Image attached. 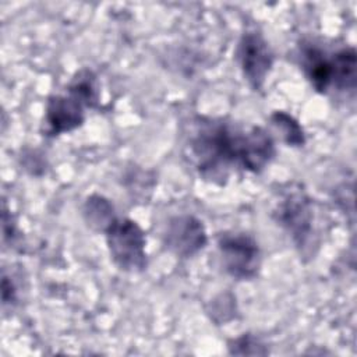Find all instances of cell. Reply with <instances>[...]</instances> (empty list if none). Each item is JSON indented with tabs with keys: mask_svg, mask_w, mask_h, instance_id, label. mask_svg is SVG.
<instances>
[{
	"mask_svg": "<svg viewBox=\"0 0 357 357\" xmlns=\"http://www.w3.org/2000/svg\"><path fill=\"white\" fill-rule=\"evenodd\" d=\"M185 148L199 176L213 183H225L237 169L259 173L275 156L273 139L264 128L211 117L191 121Z\"/></svg>",
	"mask_w": 357,
	"mask_h": 357,
	"instance_id": "1",
	"label": "cell"
},
{
	"mask_svg": "<svg viewBox=\"0 0 357 357\" xmlns=\"http://www.w3.org/2000/svg\"><path fill=\"white\" fill-rule=\"evenodd\" d=\"M300 60L307 79L319 93L354 91L357 60L353 47L333 52L307 43L300 50Z\"/></svg>",
	"mask_w": 357,
	"mask_h": 357,
	"instance_id": "2",
	"label": "cell"
},
{
	"mask_svg": "<svg viewBox=\"0 0 357 357\" xmlns=\"http://www.w3.org/2000/svg\"><path fill=\"white\" fill-rule=\"evenodd\" d=\"M110 255L120 269L137 272L146 266L145 236L141 227L130 220H113L106 229Z\"/></svg>",
	"mask_w": 357,
	"mask_h": 357,
	"instance_id": "3",
	"label": "cell"
},
{
	"mask_svg": "<svg viewBox=\"0 0 357 357\" xmlns=\"http://www.w3.org/2000/svg\"><path fill=\"white\" fill-rule=\"evenodd\" d=\"M218 248L225 271L234 279L248 280L257 276L261 265V252L252 237L244 233H223Z\"/></svg>",
	"mask_w": 357,
	"mask_h": 357,
	"instance_id": "4",
	"label": "cell"
},
{
	"mask_svg": "<svg viewBox=\"0 0 357 357\" xmlns=\"http://www.w3.org/2000/svg\"><path fill=\"white\" fill-rule=\"evenodd\" d=\"M278 222L291 234L293 241L298 248L305 251L307 247L315 244L314 211L311 199L303 194L296 192L287 195L278 208Z\"/></svg>",
	"mask_w": 357,
	"mask_h": 357,
	"instance_id": "5",
	"label": "cell"
},
{
	"mask_svg": "<svg viewBox=\"0 0 357 357\" xmlns=\"http://www.w3.org/2000/svg\"><path fill=\"white\" fill-rule=\"evenodd\" d=\"M237 60L244 78L254 89H261L273 64V53L258 32H245L237 47Z\"/></svg>",
	"mask_w": 357,
	"mask_h": 357,
	"instance_id": "6",
	"label": "cell"
},
{
	"mask_svg": "<svg viewBox=\"0 0 357 357\" xmlns=\"http://www.w3.org/2000/svg\"><path fill=\"white\" fill-rule=\"evenodd\" d=\"M85 103L74 93L67 91V95H54L49 98L46 106V132L57 135L79 127L84 121Z\"/></svg>",
	"mask_w": 357,
	"mask_h": 357,
	"instance_id": "7",
	"label": "cell"
},
{
	"mask_svg": "<svg viewBox=\"0 0 357 357\" xmlns=\"http://www.w3.org/2000/svg\"><path fill=\"white\" fill-rule=\"evenodd\" d=\"M165 243L176 254L190 257L205 245L206 236L199 220L192 216H177L167 225Z\"/></svg>",
	"mask_w": 357,
	"mask_h": 357,
	"instance_id": "8",
	"label": "cell"
},
{
	"mask_svg": "<svg viewBox=\"0 0 357 357\" xmlns=\"http://www.w3.org/2000/svg\"><path fill=\"white\" fill-rule=\"evenodd\" d=\"M272 123L278 130H280L283 139L289 145L300 146L304 144V132H303L301 127L289 114H286L283 112H276L272 116Z\"/></svg>",
	"mask_w": 357,
	"mask_h": 357,
	"instance_id": "9",
	"label": "cell"
}]
</instances>
